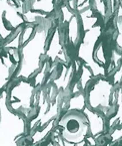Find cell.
Here are the masks:
<instances>
[{
    "instance_id": "cell-1",
    "label": "cell",
    "mask_w": 122,
    "mask_h": 146,
    "mask_svg": "<svg viewBox=\"0 0 122 146\" xmlns=\"http://www.w3.org/2000/svg\"><path fill=\"white\" fill-rule=\"evenodd\" d=\"M48 29L40 27L36 30L32 38L23 46L21 50L20 66L16 74V78L22 80L29 79L38 72L41 67L42 55L44 54Z\"/></svg>"
},
{
    "instance_id": "cell-3",
    "label": "cell",
    "mask_w": 122,
    "mask_h": 146,
    "mask_svg": "<svg viewBox=\"0 0 122 146\" xmlns=\"http://www.w3.org/2000/svg\"><path fill=\"white\" fill-rule=\"evenodd\" d=\"M59 126L62 128V138L68 143L72 145L85 143V138L89 132V126L83 113L78 110L68 112L59 121Z\"/></svg>"
},
{
    "instance_id": "cell-2",
    "label": "cell",
    "mask_w": 122,
    "mask_h": 146,
    "mask_svg": "<svg viewBox=\"0 0 122 146\" xmlns=\"http://www.w3.org/2000/svg\"><path fill=\"white\" fill-rule=\"evenodd\" d=\"M25 132V119L10 111L7 106V92H3L0 96V146H18V140Z\"/></svg>"
},
{
    "instance_id": "cell-6",
    "label": "cell",
    "mask_w": 122,
    "mask_h": 146,
    "mask_svg": "<svg viewBox=\"0 0 122 146\" xmlns=\"http://www.w3.org/2000/svg\"><path fill=\"white\" fill-rule=\"evenodd\" d=\"M83 112L88 121V126L92 136L97 137L104 130V119L101 115H99V113H97V111L90 110L87 106L83 108Z\"/></svg>"
},
{
    "instance_id": "cell-8",
    "label": "cell",
    "mask_w": 122,
    "mask_h": 146,
    "mask_svg": "<svg viewBox=\"0 0 122 146\" xmlns=\"http://www.w3.org/2000/svg\"><path fill=\"white\" fill-rule=\"evenodd\" d=\"M107 146H111V144H110V145H107Z\"/></svg>"
},
{
    "instance_id": "cell-4",
    "label": "cell",
    "mask_w": 122,
    "mask_h": 146,
    "mask_svg": "<svg viewBox=\"0 0 122 146\" xmlns=\"http://www.w3.org/2000/svg\"><path fill=\"white\" fill-rule=\"evenodd\" d=\"M100 26H95V27L90 28L87 32H85L83 38V42L80 45V48L78 50V56L81 58L91 68L92 73L95 77L97 76H105V70L103 67L95 62L93 58V53H94V47L96 45L97 39L100 36Z\"/></svg>"
},
{
    "instance_id": "cell-5",
    "label": "cell",
    "mask_w": 122,
    "mask_h": 146,
    "mask_svg": "<svg viewBox=\"0 0 122 146\" xmlns=\"http://www.w3.org/2000/svg\"><path fill=\"white\" fill-rule=\"evenodd\" d=\"M113 85L108 80L99 79L90 87L88 106L94 111H104L110 108Z\"/></svg>"
},
{
    "instance_id": "cell-7",
    "label": "cell",
    "mask_w": 122,
    "mask_h": 146,
    "mask_svg": "<svg viewBox=\"0 0 122 146\" xmlns=\"http://www.w3.org/2000/svg\"><path fill=\"white\" fill-rule=\"evenodd\" d=\"M113 1H114V0H111V3H112V5H113Z\"/></svg>"
}]
</instances>
